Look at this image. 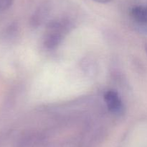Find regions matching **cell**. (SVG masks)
Returning <instances> with one entry per match:
<instances>
[{"label":"cell","mask_w":147,"mask_h":147,"mask_svg":"<svg viewBox=\"0 0 147 147\" xmlns=\"http://www.w3.org/2000/svg\"><path fill=\"white\" fill-rule=\"evenodd\" d=\"M14 3V0H0V12L8 10Z\"/></svg>","instance_id":"obj_4"},{"label":"cell","mask_w":147,"mask_h":147,"mask_svg":"<svg viewBox=\"0 0 147 147\" xmlns=\"http://www.w3.org/2000/svg\"><path fill=\"white\" fill-rule=\"evenodd\" d=\"M146 53H147V44L146 45Z\"/></svg>","instance_id":"obj_6"},{"label":"cell","mask_w":147,"mask_h":147,"mask_svg":"<svg viewBox=\"0 0 147 147\" xmlns=\"http://www.w3.org/2000/svg\"><path fill=\"white\" fill-rule=\"evenodd\" d=\"M93 1H96L98 3H102V4H105V3H109L112 0H93Z\"/></svg>","instance_id":"obj_5"},{"label":"cell","mask_w":147,"mask_h":147,"mask_svg":"<svg viewBox=\"0 0 147 147\" xmlns=\"http://www.w3.org/2000/svg\"><path fill=\"white\" fill-rule=\"evenodd\" d=\"M104 100L108 110L114 115H120L123 112V104L119 93L114 90H109L105 93Z\"/></svg>","instance_id":"obj_2"},{"label":"cell","mask_w":147,"mask_h":147,"mask_svg":"<svg viewBox=\"0 0 147 147\" xmlns=\"http://www.w3.org/2000/svg\"><path fill=\"white\" fill-rule=\"evenodd\" d=\"M131 16L138 27L147 33V7L136 6L133 7L131 11Z\"/></svg>","instance_id":"obj_3"},{"label":"cell","mask_w":147,"mask_h":147,"mask_svg":"<svg viewBox=\"0 0 147 147\" xmlns=\"http://www.w3.org/2000/svg\"><path fill=\"white\" fill-rule=\"evenodd\" d=\"M68 22L63 20L51 22L45 32V46L48 49L57 47L68 31Z\"/></svg>","instance_id":"obj_1"}]
</instances>
